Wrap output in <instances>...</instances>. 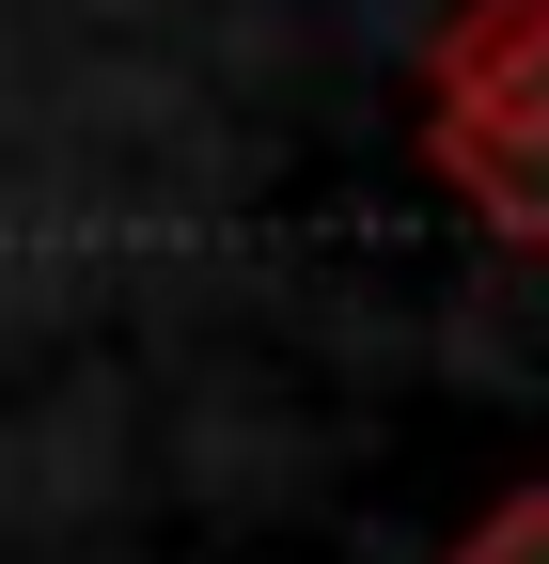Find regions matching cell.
I'll return each instance as SVG.
<instances>
[{
    "mask_svg": "<svg viewBox=\"0 0 549 564\" xmlns=\"http://www.w3.org/2000/svg\"><path fill=\"white\" fill-rule=\"evenodd\" d=\"M424 158H455L471 204L534 236V0H471L424 47Z\"/></svg>",
    "mask_w": 549,
    "mask_h": 564,
    "instance_id": "obj_1",
    "label": "cell"
}]
</instances>
